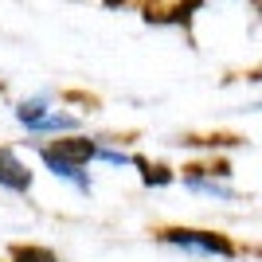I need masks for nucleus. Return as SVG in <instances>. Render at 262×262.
<instances>
[{
  "label": "nucleus",
  "instance_id": "obj_4",
  "mask_svg": "<svg viewBox=\"0 0 262 262\" xmlns=\"http://www.w3.org/2000/svg\"><path fill=\"white\" fill-rule=\"evenodd\" d=\"M32 188H35L32 164L24 161L12 145H0V192H12V196H32Z\"/></svg>",
  "mask_w": 262,
  "mask_h": 262
},
{
  "label": "nucleus",
  "instance_id": "obj_1",
  "mask_svg": "<svg viewBox=\"0 0 262 262\" xmlns=\"http://www.w3.org/2000/svg\"><path fill=\"white\" fill-rule=\"evenodd\" d=\"M157 243L176 254H184V258H200V262H235L239 258V243L211 227H161Z\"/></svg>",
  "mask_w": 262,
  "mask_h": 262
},
{
  "label": "nucleus",
  "instance_id": "obj_2",
  "mask_svg": "<svg viewBox=\"0 0 262 262\" xmlns=\"http://www.w3.org/2000/svg\"><path fill=\"white\" fill-rule=\"evenodd\" d=\"M176 184L192 192L200 200H211V204H243V192L235 184V172H231L227 164H184L180 172H176Z\"/></svg>",
  "mask_w": 262,
  "mask_h": 262
},
{
  "label": "nucleus",
  "instance_id": "obj_8",
  "mask_svg": "<svg viewBox=\"0 0 262 262\" xmlns=\"http://www.w3.org/2000/svg\"><path fill=\"white\" fill-rule=\"evenodd\" d=\"M4 262H59V254L43 243H16Z\"/></svg>",
  "mask_w": 262,
  "mask_h": 262
},
{
  "label": "nucleus",
  "instance_id": "obj_7",
  "mask_svg": "<svg viewBox=\"0 0 262 262\" xmlns=\"http://www.w3.org/2000/svg\"><path fill=\"white\" fill-rule=\"evenodd\" d=\"M133 172L141 176L145 188H168V184H176V172H172V168H168V164H153L149 157H141Z\"/></svg>",
  "mask_w": 262,
  "mask_h": 262
},
{
  "label": "nucleus",
  "instance_id": "obj_3",
  "mask_svg": "<svg viewBox=\"0 0 262 262\" xmlns=\"http://www.w3.org/2000/svg\"><path fill=\"white\" fill-rule=\"evenodd\" d=\"M35 157H39V164H43L47 172L59 180V184H67L75 196H94V176H90V164H78L71 161L67 153H59L51 141H35Z\"/></svg>",
  "mask_w": 262,
  "mask_h": 262
},
{
  "label": "nucleus",
  "instance_id": "obj_9",
  "mask_svg": "<svg viewBox=\"0 0 262 262\" xmlns=\"http://www.w3.org/2000/svg\"><path fill=\"white\" fill-rule=\"evenodd\" d=\"M247 110H251V114H258V110H262V102H254V106H247Z\"/></svg>",
  "mask_w": 262,
  "mask_h": 262
},
{
  "label": "nucleus",
  "instance_id": "obj_5",
  "mask_svg": "<svg viewBox=\"0 0 262 262\" xmlns=\"http://www.w3.org/2000/svg\"><path fill=\"white\" fill-rule=\"evenodd\" d=\"M59 106V98H55V90H39V94H28V98H20V102H12V121L20 125L28 137L35 133V125L51 114V110Z\"/></svg>",
  "mask_w": 262,
  "mask_h": 262
},
{
  "label": "nucleus",
  "instance_id": "obj_6",
  "mask_svg": "<svg viewBox=\"0 0 262 262\" xmlns=\"http://www.w3.org/2000/svg\"><path fill=\"white\" fill-rule=\"evenodd\" d=\"M141 161V153H133L129 145L121 141H110V137H98V149H94V164H106L114 172H133Z\"/></svg>",
  "mask_w": 262,
  "mask_h": 262
}]
</instances>
